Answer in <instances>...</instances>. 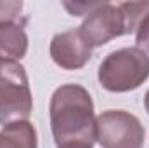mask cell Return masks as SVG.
<instances>
[{
    "mask_svg": "<svg viewBox=\"0 0 149 148\" xmlns=\"http://www.w3.org/2000/svg\"><path fill=\"white\" fill-rule=\"evenodd\" d=\"M50 129L57 148H92L97 141V117L90 92L78 84H66L50 98Z\"/></svg>",
    "mask_w": 149,
    "mask_h": 148,
    "instance_id": "cell-1",
    "label": "cell"
},
{
    "mask_svg": "<svg viewBox=\"0 0 149 148\" xmlns=\"http://www.w3.org/2000/svg\"><path fill=\"white\" fill-rule=\"evenodd\" d=\"M148 11L149 2H123L118 5L99 2L87 14L78 30L92 49L101 47L113 38L135 32Z\"/></svg>",
    "mask_w": 149,
    "mask_h": 148,
    "instance_id": "cell-2",
    "label": "cell"
},
{
    "mask_svg": "<svg viewBox=\"0 0 149 148\" xmlns=\"http://www.w3.org/2000/svg\"><path fill=\"white\" fill-rule=\"evenodd\" d=\"M99 84L109 92L139 89L149 78V56L137 47H121L109 52L99 65Z\"/></svg>",
    "mask_w": 149,
    "mask_h": 148,
    "instance_id": "cell-3",
    "label": "cell"
},
{
    "mask_svg": "<svg viewBox=\"0 0 149 148\" xmlns=\"http://www.w3.org/2000/svg\"><path fill=\"white\" fill-rule=\"evenodd\" d=\"M33 110L28 75L19 61L0 59V124L24 122Z\"/></svg>",
    "mask_w": 149,
    "mask_h": 148,
    "instance_id": "cell-4",
    "label": "cell"
},
{
    "mask_svg": "<svg viewBox=\"0 0 149 148\" xmlns=\"http://www.w3.org/2000/svg\"><path fill=\"white\" fill-rule=\"evenodd\" d=\"M95 138L101 148H142L146 131L141 120L125 110H106L97 120Z\"/></svg>",
    "mask_w": 149,
    "mask_h": 148,
    "instance_id": "cell-5",
    "label": "cell"
},
{
    "mask_svg": "<svg viewBox=\"0 0 149 148\" xmlns=\"http://www.w3.org/2000/svg\"><path fill=\"white\" fill-rule=\"evenodd\" d=\"M50 58L63 70H80L92 58V47L81 37L80 30L56 33L50 40Z\"/></svg>",
    "mask_w": 149,
    "mask_h": 148,
    "instance_id": "cell-6",
    "label": "cell"
},
{
    "mask_svg": "<svg viewBox=\"0 0 149 148\" xmlns=\"http://www.w3.org/2000/svg\"><path fill=\"white\" fill-rule=\"evenodd\" d=\"M28 52V35L21 23L0 25V59L17 61Z\"/></svg>",
    "mask_w": 149,
    "mask_h": 148,
    "instance_id": "cell-7",
    "label": "cell"
},
{
    "mask_svg": "<svg viewBox=\"0 0 149 148\" xmlns=\"http://www.w3.org/2000/svg\"><path fill=\"white\" fill-rule=\"evenodd\" d=\"M0 148H38L37 129L31 122H14L0 129Z\"/></svg>",
    "mask_w": 149,
    "mask_h": 148,
    "instance_id": "cell-8",
    "label": "cell"
},
{
    "mask_svg": "<svg viewBox=\"0 0 149 148\" xmlns=\"http://www.w3.org/2000/svg\"><path fill=\"white\" fill-rule=\"evenodd\" d=\"M23 12V2H0V25L2 23H26Z\"/></svg>",
    "mask_w": 149,
    "mask_h": 148,
    "instance_id": "cell-9",
    "label": "cell"
},
{
    "mask_svg": "<svg viewBox=\"0 0 149 148\" xmlns=\"http://www.w3.org/2000/svg\"><path fill=\"white\" fill-rule=\"evenodd\" d=\"M135 44L137 49L149 52V11L144 14V18L139 21L135 28Z\"/></svg>",
    "mask_w": 149,
    "mask_h": 148,
    "instance_id": "cell-10",
    "label": "cell"
},
{
    "mask_svg": "<svg viewBox=\"0 0 149 148\" xmlns=\"http://www.w3.org/2000/svg\"><path fill=\"white\" fill-rule=\"evenodd\" d=\"M97 4H64V7L71 12V16H83V14H88Z\"/></svg>",
    "mask_w": 149,
    "mask_h": 148,
    "instance_id": "cell-11",
    "label": "cell"
},
{
    "mask_svg": "<svg viewBox=\"0 0 149 148\" xmlns=\"http://www.w3.org/2000/svg\"><path fill=\"white\" fill-rule=\"evenodd\" d=\"M144 106H146V111L149 113V91L146 92V96H144Z\"/></svg>",
    "mask_w": 149,
    "mask_h": 148,
    "instance_id": "cell-12",
    "label": "cell"
}]
</instances>
